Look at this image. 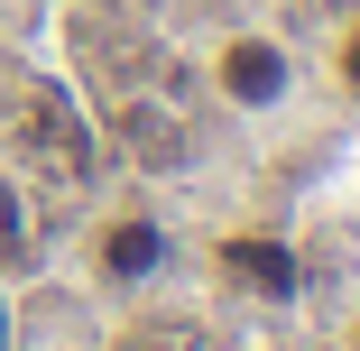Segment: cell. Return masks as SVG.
<instances>
[{
  "label": "cell",
  "instance_id": "cell-3",
  "mask_svg": "<svg viewBox=\"0 0 360 351\" xmlns=\"http://www.w3.org/2000/svg\"><path fill=\"white\" fill-rule=\"evenodd\" d=\"M222 259H231V277H250V287H268V296H286V287H296V259H286L277 241H231Z\"/></svg>",
  "mask_w": 360,
  "mask_h": 351
},
{
  "label": "cell",
  "instance_id": "cell-4",
  "mask_svg": "<svg viewBox=\"0 0 360 351\" xmlns=\"http://www.w3.org/2000/svg\"><path fill=\"white\" fill-rule=\"evenodd\" d=\"M0 259H19V203H10V185H0Z\"/></svg>",
  "mask_w": 360,
  "mask_h": 351
},
{
  "label": "cell",
  "instance_id": "cell-2",
  "mask_svg": "<svg viewBox=\"0 0 360 351\" xmlns=\"http://www.w3.org/2000/svg\"><path fill=\"white\" fill-rule=\"evenodd\" d=\"M158 259H167V231H158V222H111V231H102V268H111V277H148Z\"/></svg>",
  "mask_w": 360,
  "mask_h": 351
},
{
  "label": "cell",
  "instance_id": "cell-1",
  "mask_svg": "<svg viewBox=\"0 0 360 351\" xmlns=\"http://www.w3.org/2000/svg\"><path fill=\"white\" fill-rule=\"evenodd\" d=\"M212 75H222V93H231V102H277V93H286V56H277L268 37H231Z\"/></svg>",
  "mask_w": 360,
  "mask_h": 351
},
{
  "label": "cell",
  "instance_id": "cell-5",
  "mask_svg": "<svg viewBox=\"0 0 360 351\" xmlns=\"http://www.w3.org/2000/svg\"><path fill=\"white\" fill-rule=\"evenodd\" d=\"M342 75H351V84H360V28H351V46H342Z\"/></svg>",
  "mask_w": 360,
  "mask_h": 351
}]
</instances>
